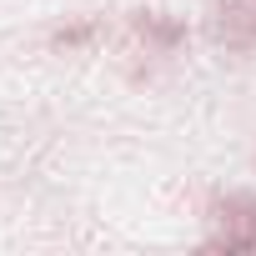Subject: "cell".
Returning a JSON list of instances; mask_svg holds the SVG:
<instances>
[{"instance_id":"5","label":"cell","mask_w":256,"mask_h":256,"mask_svg":"<svg viewBox=\"0 0 256 256\" xmlns=\"http://www.w3.org/2000/svg\"><path fill=\"white\" fill-rule=\"evenodd\" d=\"M251 6H256V0H251Z\"/></svg>"},{"instance_id":"3","label":"cell","mask_w":256,"mask_h":256,"mask_svg":"<svg viewBox=\"0 0 256 256\" xmlns=\"http://www.w3.org/2000/svg\"><path fill=\"white\" fill-rule=\"evenodd\" d=\"M136 30H141V36H151L156 46H166V50L186 40V26H181V20H171V16H161V10H141V16H136Z\"/></svg>"},{"instance_id":"1","label":"cell","mask_w":256,"mask_h":256,"mask_svg":"<svg viewBox=\"0 0 256 256\" xmlns=\"http://www.w3.org/2000/svg\"><path fill=\"white\" fill-rule=\"evenodd\" d=\"M211 36L226 50H251L256 46V6L251 0H216L211 6Z\"/></svg>"},{"instance_id":"2","label":"cell","mask_w":256,"mask_h":256,"mask_svg":"<svg viewBox=\"0 0 256 256\" xmlns=\"http://www.w3.org/2000/svg\"><path fill=\"white\" fill-rule=\"evenodd\" d=\"M216 216L226 231L211 241V251H251L256 246V201L251 196H226L216 206Z\"/></svg>"},{"instance_id":"4","label":"cell","mask_w":256,"mask_h":256,"mask_svg":"<svg viewBox=\"0 0 256 256\" xmlns=\"http://www.w3.org/2000/svg\"><path fill=\"white\" fill-rule=\"evenodd\" d=\"M80 40H90V26H76V30H60L56 36V46H80Z\"/></svg>"}]
</instances>
